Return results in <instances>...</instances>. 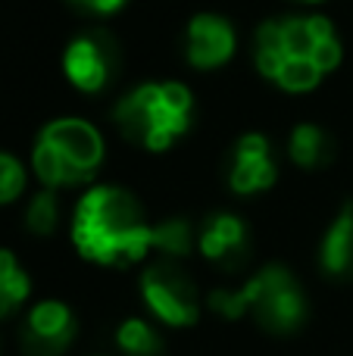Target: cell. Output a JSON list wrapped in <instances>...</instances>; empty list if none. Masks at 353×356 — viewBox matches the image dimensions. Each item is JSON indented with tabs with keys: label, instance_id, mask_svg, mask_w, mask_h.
Wrapping results in <instances>:
<instances>
[{
	"label": "cell",
	"instance_id": "5b68a950",
	"mask_svg": "<svg viewBox=\"0 0 353 356\" xmlns=\"http://www.w3.org/2000/svg\"><path fill=\"white\" fill-rule=\"evenodd\" d=\"M288 60H304L322 72H331L341 63V41L335 38L329 19L285 16L272 19L256 31V66L266 79Z\"/></svg>",
	"mask_w": 353,
	"mask_h": 356
},
{
	"label": "cell",
	"instance_id": "5bb4252c",
	"mask_svg": "<svg viewBox=\"0 0 353 356\" xmlns=\"http://www.w3.org/2000/svg\"><path fill=\"white\" fill-rule=\"evenodd\" d=\"M28 297V275L10 250H0V322L13 316Z\"/></svg>",
	"mask_w": 353,
	"mask_h": 356
},
{
	"label": "cell",
	"instance_id": "52a82bcc",
	"mask_svg": "<svg viewBox=\"0 0 353 356\" xmlns=\"http://www.w3.org/2000/svg\"><path fill=\"white\" fill-rule=\"evenodd\" d=\"M63 72L79 91L97 94L116 79L119 72V44L113 35L94 29L69 41L66 54H63Z\"/></svg>",
	"mask_w": 353,
	"mask_h": 356
},
{
	"label": "cell",
	"instance_id": "4fadbf2b",
	"mask_svg": "<svg viewBox=\"0 0 353 356\" xmlns=\"http://www.w3.org/2000/svg\"><path fill=\"white\" fill-rule=\"evenodd\" d=\"M288 154L300 169H322L335 160V141H331V135L325 129L304 122L291 131Z\"/></svg>",
	"mask_w": 353,
	"mask_h": 356
},
{
	"label": "cell",
	"instance_id": "2e32d148",
	"mask_svg": "<svg viewBox=\"0 0 353 356\" xmlns=\"http://www.w3.org/2000/svg\"><path fill=\"white\" fill-rule=\"evenodd\" d=\"M154 250L169 259H181L191 250V225L185 219H166L154 225Z\"/></svg>",
	"mask_w": 353,
	"mask_h": 356
},
{
	"label": "cell",
	"instance_id": "9c48e42d",
	"mask_svg": "<svg viewBox=\"0 0 353 356\" xmlns=\"http://www.w3.org/2000/svg\"><path fill=\"white\" fill-rule=\"evenodd\" d=\"M238 47L235 29L229 19L213 16V13H200L191 19L185 35V54L194 69H216L231 60Z\"/></svg>",
	"mask_w": 353,
	"mask_h": 356
},
{
	"label": "cell",
	"instance_id": "8992f818",
	"mask_svg": "<svg viewBox=\"0 0 353 356\" xmlns=\"http://www.w3.org/2000/svg\"><path fill=\"white\" fill-rule=\"evenodd\" d=\"M141 294L150 313L172 328H188L200 316V297L194 282L175 266V259L163 257L144 269Z\"/></svg>",
	"mask_w": 353,
	"mask_h": 356
},
{
	"label": "cell",
	"instance_id": "ac0fdd59",
	"mask_svg": "<svg viewBox=\"0 0 353 356\" xmlns=\"http://www.w3.org/2000/svg\"><path fill=\"white\" fill-rule=\"evenodd\" d=\"M25 188V169L16 156L0 154V203H10L22 194Z\"/></svg>",
	"mask_w": 353,
	"mask_h": 356
},
{
	"label": "cell",
	"instance_id": "ffe728a7",
	"mask_svg": "<svg viewBox=\"0 0 353 356\" xmlns=\"http://www.w3.org/2000/svg\"><path fill=\"white\" fill-rule=\"evenodd\" d=\"M306 3H319V0H306Z\"/></svg>",
	"mask_w": 353,
	"mask_h": 356
},
{
	"label": "cell",
	"instance_id": "7c38bea8",
	"mask_svg": "<svg viewBox=\"0 0 353 356\" xmlns=\"http://www.w3.org/2000/svg\"><path fill=\"white\" fill-rule=\"evenodd\" d=\"M319 266L335 282H353V203L347 200L331 219L319 247Z\"/></svg>",
	"mask_w": 353,
	"mask_h": 356
},
{
	"label": "cell",
	"instance_id": "e0dca14e",
	"mask_svg": "<svg viewBox=\"0 0 353 356\" xmlns=\"http://www.w3.org/2000/svg\"><path fill=\"white\" fill-rule=\"evenodd\" d=\"M56 219H60V203H56L54 188L41 191L38 197H31L28 209H25V225L35 234H50L56 228Z\"/></svg>",
	"mask_w": 353,
	"mask_h": 356
},
{
	"label": "cell",
	"instance_id": "30bf717a",
	"mask_svg": "<svg viewBox=\"0 0 353 356\" xmlns=\"http://www.w3.org/2000/svg\"><path fill=\"white\" fill-rule=\"evenodd\" d=\"M200 250L225 272H238L250 257V234L238 216L216 213L200 228Z\"/></svg>",
	"mask_w": 353,
	"mask_h": 356
},
{
	"label": "cell",
	"instance_id": "d6986e66",
	"mask_svg": "<svg viewBox=\"0 0 353 356\" xmlns=\"http://www.w3.org/2000/svg\"><path fill=\"white\" fill-rule=\"evenodd\" d=\"M72 10L88 13V16H110V13L122 10L125 0H66Z\"/></svg>",
	"mask_w": 353,
	"mask_h": 356
},
{
	"label": "cell",
	"instance_id": "277c9868",
	"mask_svg": "<svg viewBox=\"0 0 353 356\" xmlns=\"http://www.w3.org/2000/svg\"><path fill=\"white\" fill-rule=\"evenodd\" d=\"M104 163V138L85 119H56L38 135L31 166L47 188L94 178Z\"/></svg>",
	"mask_w": 353,
	"mask_h": 356
},
{
	"label": "cell",
	"instance_id": "9a60e30c",
	"mask_svg": "<svg viewBox=\"0 0 353 356\" xmlns=\"http://www.w3.org/2000/svg\"><path fill=\"white\" fill-rule=\"evenodd\" d=\"M116 344L125 356H163V338L144 319H125L116 332Z\"/></svg>",
	"mask_w": 353,
	"mask_h": 356
},
{
	"label": "cell",
	"instance_id": "ba28073f",
	"mask_svg": "<svg viewBox=\"0 0 353 356\" xmlns=\"http://www.w3.org/2000/svg\"><path fill=\"white\" fill-rule=\"evenodd\" d=\"M22 350L25 356H60L75 341V316L66 303L44 300L25 316L22 325Z\"/></svg>",
	"mask_w": 353,
	"mask_h": 356
},
{
	"label": "cell",
	"instance_id": "3957f363",
	"mask_svg": "<svg viewBox=\"0 0 353 356\" xmlns=\"http://www.w3.org/2000/svg\"><path fill=\"white\" fill-rule=\"evenodd\" d=\"M113 119L131 144L160 154L191 129L194 97L185 85H175V81L141 85L116 106Z\"/></svg>",
	"mask_w": 353,
	"mask_h": 356
},
{
	"label": "cell",
	"instance_id": "8fae6325",
	"mask_svg": "<svg viewBox=\"0 0 353 356\" xmlns=\"http://www.w3.org/2000/svg\"><path fill=\"white\" fill-rule=\"evenodd\" d=\"M279 169L272 163V150L263 135H244L231 147L229 160V184L235 194H256L275 184Z\"/></svg>",
	"mask_w": 353,
	"mask_h": 356
},
{
	"label": "cell",
	"instance_id": "6da1fadb",
	"mask_svg": "<svg viewBox=\"0 0 353 356\" xmlns=\"http://www.w3.org/2000/svg\"><path fill=\"white\" fill-rule=\"evenodd\" d=\"M72 241L91 263L129 266L154 247V225L144 222L141 207L129 191L94 188L75 209Z\"/></svg>",
	"mask_w": 353,
	"mask_h": 356
},
{
	"label": "cell",
	"instance_id": "7a4b0ae2",
	"mask_svg": "<svg viewBox=\"0 0 353 356\" xmlns=\"http://www.w3.org/2000/svg\"><path fill=\"white\" fill-rule=\"evenodd\" d=\"M210 309L225 319L254 316L256 325L272 334H291L306 322V297L294 275L281 266H266L238 291L219 288L210 294Z\"/></svg>",
	"mask_w": 353,
	"mask_h": 356
}]
</instances>
